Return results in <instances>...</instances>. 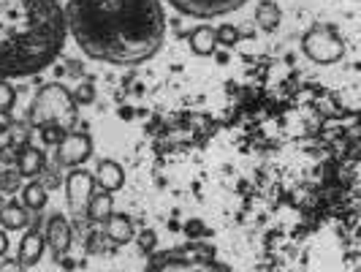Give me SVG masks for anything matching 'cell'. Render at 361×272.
Listing matches in <instances>:
<instances>
[{"mask_svg": "<svg viewBox=\"0 0 361 272\" xmlns=\"http://www.w3.org/2000/svg\"><path fill=\"white\" fill-rule=\"evenodd\" d=\"M66 30L82 52L109 66H139L161 52V0H68Z\"/></svg>", "mask_w": 361, "mask_h": 272, "instance_id": "6da1fadb", "label": "cell"}, {"mask_svg": "<svg viewBox=\"0 0 361 272\" xmlns=\"http://www.w3.org/2000/svg\"><path fill=\"white\" fill-rule=\"evenodd\" d=\"M60 0H0V79L47 71L66 47Z\"/></svg>", "mask_w": 361, "mask_h": 272, "instance_id": "7a4b0ae2", "label": "cell"}, {"mask_svg": "<svg viewBox=\"0 0 361 272\" xmlns=\"http://www.w3.org/2000/svg\"><path fill=\"white\" fill-rule=\"evenodd\" d=\"M27 123L36 128L57 126L66 134H71L79 123V104L73 101V93L60 82L44 85L27 109Z\"/></svg>", "mask_w": 361, "mask_h": 272, "instance_id": "3957f363", "label": "cell"}, {"mask_svg": "<svg viewBox=\"0 0 361 272\" xmlns=\"http://www.w3.org/2000/svg\"><path fill=\"white\" fill-rule=\"evenodd\" d=\"M302 52L318 66H331L345 57V41L334 25H312L302 36Z\"/></svg>", "mask_w": 361, "mask_h": 272, "instance_id": "277c9868", "label": "cell"}, {"mask_svg": "<svg viewBox=\"0 0 361 272\" xmlns=\"http://www.w3.org/2000/svg\"><path fill=\"white\" fill-rule=\"evenodd\" d=\"M171 8H177L185 17L196 19H215L226 17L236 8H242L247 0H166Z\"/></svg>", "mask_w": 361, "mask_h": 272, "instance_id": "5b68a950", "label": "cell"}, {"mask_svg": "<svg viewBox=\"0 0 361 272\" xmlns=\"http://www.w3.org/2000/svg\"><path fill=\"white\" fill-rule=\"evenodd\" d=\"M92 155V139L85 131H71L66 134V139L54 150V163L57 166H68V169H79L85 161H90Z\"/></svg>", "mask_w": 361, "mask_h": 272, "instance_id": "8992f818", "label": "cell"}, {"mask_svg": "<svg viewBox=\"0 0 361 272\" xmlns=\"http://www.w3.org/2000/svg\"><path fill=\"white\" fill-rule=\"evenodd\" d=\"M95 194V175L85 169H71V175L66 177V199L71 213L82 215V210H87V201Z\"/></svg>", "mask_w": 361, "mask_h": 272, "instance_id": "52a82bcc", "label": "cell"}, {"mask_svg": "<svg viewBox=\"0 0 361 272\" xmlns=\"http://www.w3.org/2000/svg\"><path fill=\"white\" fill-rule=\"evenodd\" d=\"M71 223H68V218L63 215V213H54L49 215L47 220V235H44V242L52 248V256L54 261H60L63 256L71 251Z\"/></svg>", "mask_w": 361, "mask_h": 272, "instance_id": "ba28073f", "label": "cell"}, {"mask_svg": "<svg viewBox=\"0 0 361 272\" xmlns=\"http://www.w3.org/2000/svg\"><path fill=\"white\" fill-rule=\"evenodd\" d=\"M38 223H41V218H36V226L27 232V235L22 237V242H19V254H17V261L22 270H30V267H36L38 261H41V256H44V248H47V242H44V235L38 232Z\"/></svg>", "mask_w": 361, "mask_h": 272, "instance_id": "9c48e42d", "label": "cell"}, {"mask_svg": "<svg viewBox=\"0 0 361 272\" xmlns=\"http://www.w3.org/2000/svg\"><path fill=\"white\" fill-rule=\"evenodd\" d=\"M95 185H101V191H106V194L120 191L126 185V169L111 158H104L95 169Z\"/></svg>", "mask_w": 361, "mask_h": 272, "instance_id": "30bf717a", "label": "cell"}, {"mask_svg": "<svg viewBox=\"0 0 361 272\" xmlns=\"http://www.w3.org/2000/svg\"><path fill=\"white\" fill-rule=\"evenodd\" d=\"M47 169V155L38 147H19L17 150V172L22 177H36L38 172Z\"/></svg>", "mask_w": 361, "mask_h": 272, "instance_id": "8fae6325", "label": "cell"}, {"mask_svg": "<svg viewBox=\"0 0 361 272\" xmlns=\"http://www.w3.org/2000/svg\"><path fill=\"white\" fill-rule=\"evenodd\" d=\"M106 223V237L117 245H128L133 237H136V229H133V220L126 215V213H111V215L104 220Z\"/></svg>", "mask_w": 361, "mask_h": 272, "instance_id": "7c38bea8", "label": "cell"}, {"mask_svg": "<svg viewBox=\"0 0 361 272\" xmlns=\"http://www.w3.org/2000/svg\"><path fill=\"white\" fill-rule=\"evenodd\" d=\"M30 215H27V207L17 204V201H6L3 210H0V226L6 232H19V229H27Z\"/></svg>", "mask_w": 361, "mask_h": 272, "instance_id": "4fadbf2b", "label": "cell"}, {"mask_svg": "<svg viewBox=\"0 0 361 272\" xmlns=\"http://www.w3.org/2000/svg\"><path fill=\"white\" fill-rule=\"evenodd\" d=\"M190 49L199 54V57H209V54H215V49H217L215 30H212L209 25L196 28V30L190 33Z\"/></svg>", "mask_w": 361, "mask_h": 272, "instance_id": "5bb4252c", "label": "cell"}, {"mask_svg": "<svg viewBox=\"0 0 361 272\" xmlns=\"http://www.w3.org/2000/svg\"><path fill=\"white\" fill-rule=\"evenodd\" d=\"M111 207H114V199H111V194L106 191H101V194H92L90 201H87V218L95 220V223H104L109 215H111Z\"/></svg>", "mask_w": 361, "mask_h": 272, "instance_id": "9a60e30c", "label": "cell"}, {"mask_svg": "<svg viewBox=\"0 0 361 272\" xmlns=\"http://www.w3.org/2000/svg\"><path fill=\"white\" fill-rule=\"evenodd\" d=\"M47 201H49V191L41 185L38 180L27 182L25 188H22V204L27 207V210H36L41 213L44 207H47Z\"/></svg>", "mask_w": 361, "mask_h": 272, "instance_id": "2e32d148", "label": "cell"}, {"mask_svg": "<svg viewBox=\"0 0 361 272\" xmlns=\"http://www.w3.org/2000/svg\"><path fill=\"white\" fill-rule=\"evenodd\" d=\"M255 22H258V28H264L267 33H271V30H277V28H280L283 14H280V8H277L271 0H264V3L255 8Z\"/></svg>", "mask_w": 361, "mask_h": 272, "instance_id": "e0dca14e", "label": "cell"}, {"mask_svg": "<svg viewBox=\"0 0 361 272\" xmlns=\"http://www.w3.org/2000/svg\"><path fill=\"white\" fill-rule=\"evenodd\" d=\"M22 188V175L8 169V172H0V196H11Z\"/></svg>", "mask_w": 361, "mask_h": 272, "instance_id": "ac0fdd59", "label": "cell"}, {"mask_svg": "<svg viewBox=\"0 0 361 272\" xmlns=\"http://www.w3.org/2000/svg\"><path fill=\"white\" fill-rule=\"evenodd\" d=\"M17 107V90L8 79H0V114H8Z\"/></svg>", "mask_w": 361, "mask_h": 272, "instance_id": "d6986e66", "label": "cell"}, {"mask_svg": "<svg viewBox=\"0 0 361 272\" xmlns=\"http://www.w3.org/2000/svg\"><path fill=\"white\" fill-rule=\"evenodd\" d=\"M215 38L217 44H223V47H234V44H239L242 33H239V28H234V25H220L215 30Z\"/></svg>", "mask_w": 361, "mask_h": 272, "instance_id": "ffe728a7", "label": "cell"}, {"mask_svg": "<svg viewBox=\"0 0 361 272\" xmlns=\"http://www.w3.org/2000/svg\"><path fill=\"white\" fill-rule=\"evenodd\" d=\"M63 139H66V131H63V128H57V126H44V128H41V142H44V145L57 147Z\"/></svg>", "mask_w": 361, "mask_h": 272, "instance_id": "44dd1931", "label": "cell"}, {"mask_svg": "<svg viewBox=\"0 0 361 272\" xmlns=\"http://www.w3.org/2000/svg\"><path fill=\"white\" fill-rule=\"evenodd\" d=\"M73 101H76V104H82V107L92 104V101H95V88H92L90 82H82V85L73 90Z\"/></svg>", "mask_w": 361, "mask_h": 272, "instance_id": "7402d4cb", "label": "cell"}, {"mask_svg": "<svg viewBox=\"0 0 361 272\" xmlns=\"http://www.w3.org/2000/svg\"><path fill=\"white\" fill-rule=\"evenodd\" d=\"M11 139H14V147H27V139H30V126L27 123H14L11 126Z\"/></svg>", "mask_w": 361, "mask_h": 272, "instance_id": "603a6c76", "label": "cell"}, {"mask_svg": "<svg viewBox=\"0 0 361 272\" xmlns=\"http://www.w3.org/2000/svg\"><path fill=\"white\" fill-rule=\"evenodd\" d=\"M190 126L199 128V136H207L212 131V120L207 114H190Z\"/></svg>", "mask_w": 361, "mask_h": 272, "instance_id": "cb8c5ba5", "label": "cell"}, {"mask_svg": "<svg viewBox=\"0 0 361 272\" xmlns=\"http://www.w3.org/2000/svg\"><path fill=\"white\" fill-rule=\"evenodd\" d=\"M139 245H142V251H155V245H158V237H155V232H152V229L142 232V235H139Z\"/></svg>", "mask_w": 361, "mask_h": 272, "instance_id": "d4e9b609", "label": "cell"}, {"mask_svg": "<svg viewBox=\"0 0 361 272\" xmlns=\"http://www.w3.org/2000/svg\"><path fill=\"white\" fill-rule=\"evenodd\" d=\"M38 182H41L47 191H52V188H60V177H57V172H52V169L47 172V180H38Z\"/></svg>", "mask_w": 361, "mask_h": 272, "instance_id": "484cf974", "label": "cell"}, {"mask_svg": "<svg viewBox=\"0 0 361 272\" xmlns=\"http://www.w3.org/2000/svg\"><path fill=\"white\" fill-rule=\"evenodd\" d=\"M0 161H3V163H14V161H17V147H14V145L3 147V150H0Z\"/></svg>", "mask_w": 361, "mask_h": 272, "instance_id": "4316f807", "label": "cell"}, {"mask_svg": "<svg viewBox=\"0 0 361 272\" xmlns=\"http://www.w3.org/2000/svg\"><path fill=\"white\" fill-rule=\"evenodd\" d=\"M0 272H22V267H19L17 259H6V261L0 264Z\"/></svg>", "mask_w": 361, "mask_h": 272, "instance_id": "83f0119b", "label": "cell"}, {"mask_svg": "<svg viewBox=\"0 0 361 272\" xmlns=\"http://www.w3.org/2000/svg\"><path fill=\"white\" fill-rule=\"evenodd\" d=\"M8 254V237H6V229H0V259Z\"/></svg>", "mask_w": 361, "mask_h": 272, "instance_id": "f1b7e54d", "label": "cell"}, {"mask_svg": "<svg viewBox=\"0 0 361 272\" xmlns=\"http://www.w3.org/2000/svg\"><path fill=\"white\" fill-rule=\"evenodd\" d=\"M3 204H6V201H3V196H0V210H3Z\"/></svg>", "mask_w": 361, "mask_h": 272, "instance_id": "f546056e", "label": "cell"}, {"mask_svg": "<svg viewBox=\"0 0 361 272\" xmlns=\"http://www.w3.org/2000/svg\"><path fill=\"white\" fill-rule=\"evenodd\" d=\"M145 272H155V270H145Z\"/></svg>", "mask_w": 361, "mask_h": 272, "instance_id": "4dcf8cb0", "label": "cell"}]
</instances>
